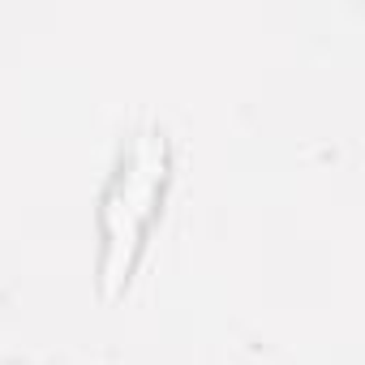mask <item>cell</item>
<instances>
[{
  "instance_id": "obj_1",
  "label": "cell",
  "mask_w": 365,
  "mask_h": 365,
  "mask_svg": "<svg viewBox=\"0 0 365 365\" xmlns=\"http://www.w3.org/2000/svg\"><path fill=\"white\" fill-rule=\"evenodd\" d=\"M168 168H172L168 138L159 129L133 133L129 150L120 155L112 185L103 194V207H99V237H103L99 297L103 301H116L125 292L133 267H138L146 228L159 215V202H163V190H168Z\"/></svg>"
}]
</instances>
